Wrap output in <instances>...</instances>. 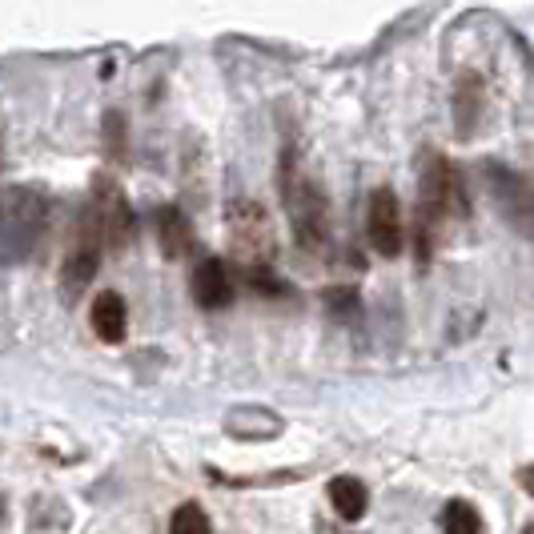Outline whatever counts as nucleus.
<instances>
[{
    "label": "nucleus",
    "instance_id": "1",
    "mask_svg": "<svg viewBox=\"0 0 534 534\" xmlns=\"http://www.w3.org/2000/svg\"><path fill=\"white\" fill-rule=\"evenodd\" d=\"M53 225V197L45 185L0 189V265H25L45 249Z\"/></svg>",
    "mask_w": 534,
    "mask_h": 534
},
{
    "label": "nucleus",
    "instance_id": "4",
    "mask_svg": "<svg viewBox=\"0 0 534 534\" xmlns=\"http://www.w3.org/2000/svg\"><path fill=\"white\" fill-rule=\"evenodd\" d=\"M225 221H229V249L233 257L249 270H274L278 261V229L274 217L261 201L253 197H233L225 205Z\"/></svg>",
    "mask_w": 534,
    "mask_h": 534
},
{
    "label": "nucleus",
    "instance_id": "20",
    "mask_svg": "<svg viewBox=\"0 0 534 534\" xmlns=\"http://www.w3.org/2000/svg\"><path fill=\"white\" fill-rule=\"evenodd\" d=\"M518 486H522L526 494H534V466H522V470H518Z\"/></svg>",
    "mask_w": 534,
    "mask_h": 534
},
{
    "label": "nucleus",
    "instance_id": "15",
    "mask_svg": "<svg viewBox=\"0 0 534 534\" xmlns=\"http://www.w3.org/2000/svg\"><path fill=\"white\" fill-rule=\"evenodd\" d=\"M442 530L446 534H482V518L466 498H450L442 506Z\"/></svg>",
    "mask_w": 534,
    "mask_h": 534
},
{
    "label": "nucleus",
    "instance_id": "11",
    "mask_svg": "<svg viewBox=\"0 0 534 534\" xmlns=\"http://www.w3.org/2000/svg\"><path fill=\"white\" fill-rule=\"evenodd\" d=\"M225 430L233 438H245V442H257V438H278L286 430V422L274 414V410H265V406H233L225 414Z\"/></svg>",
    "mask_w": 534,
    "mask_h": 534
},
{
    "label": "nucleus",
    "instance_id": "21",
    "mask_svg": "<svg viewBox=\"0 0 534 534\" xmlns=\"http://www.w3.org/2000/svg\"><path fill=\"white\" fill-rule=\"evenodd\" d=\"M318 534H342V530H334V526H318Z\"/></svg>",
    "mask_w": 534,
    "mask_h": 534
},
{
    "label": "nucleus",
    "instance_id": "12",
    "mask_svg": "<svg viewBox=\"0 0 534 534\" xmlns=\"http://www.w3.org/2000/svg\"><path fill=\"white\" fill-rule=\"evenodd\" d=\"M153 221H157V241H161V253H165L169 261L185 257V249H189V241H193L185 213H181L177 205H161Z\"/></svg>",
    "mask_w": 534,
    "mask_h": 534
},
{
    "label": "nucleus",
    "instance_id": "6",
    "mask_svg": "<svg viewBox=\"0 0 534 534\" xmlns=\"http://www.w3.org/2000/svg\"><path fill=\"white\" fill-rule=\"evenodd\" d=\"M97 270H101V241H97V229H93V221L85 213L69 253L61 257V294H65V302H77L93 286Z\"/></svg>",
    "mask_w": 534,
    "mask_h": 534
},
{
    "label": "nucleus",
    "instance_id": "17",
    "mask_svg": "<svg viewBox=\"0 0 534 534\" xmlns=\"http://www.w3.org/2000/svg\"><path fill=\"white\" fill-rule=\"evenodd\" d=\"M101 137H105V153H109L113 161H121V157H125V149H129V129H125V113L109 109V113H105V125H101Z\"/></svg>",
    "mask_w": 534,
    "mask_h": 534
},
{
    "label": "nucleus",
    "instance_id": "19",
    "mask_svg": "<svg viewBox=\"0 0 534 534\" xmlns=\"http://www.w3.org/2000/svg\"><path fill=\"white\" fill-rule=\"evenodd\" d=\"M245 278H249V290L261 294V298H282V294H286V286H282L270 270H249Z\"/></svg>",
    "mask_w": 534,
    "mask_h": 534
},
{
    "label": "nucleus",
    "instance_id": "13",
    "mask_svg": "<svg viewBox=\"0 0 534 534\" xmlns=\"http://www.w3.org/2000/svg\"><path fill=\"white\" fill-rule=\"evenodd\" d=\"M330 506L338 510V518L358 522V518L366 514V506H370L366 482H362V478H350V474H338V478L330 482Z\"/></svg>",
    "mask_w": 534,
    "mask_h": 534
},
{
    "label": "nucleus",
    "instance_id": "14",
    "mask_svg": "<svg viewBox=\"0 0 534 534\" xmlns=\"http://www.w3.org/2000/svg\"><path fill=\"white\" fill-rule=\"evenodd\" d=\"M478 105H482V81H478L474 73H462V77H458V89H454V117H458V133H462V137L474 133Z\"/></svg>",
    "mask_w": 534,
    "mask_h": 534
},
{
    "label": "nucleus",
    "instance_id": "10",
    "mask_svg": "<svg viewBox=\"0 0 534 534\" xmlns=\"http://www.w3.org/2000/svg\"><path fill=\"white\" fill-rule=\"evenodd\" d=\"M89 322H93V334L109 346L125 342V330H129V310H125V298L117 290H101L93 298V310H89Z\"/></svg>",
    "mask_w": 534,
    "mask_h": 534
},
{
    "label": "nucleus",
    "instance_id": "9",
    "mask_svg": "<svg viewBox=\"0 0 534 534\" xmlns=\"http://www.w3.org/2000/svg\"><path fill=\"white\" fill-rule=\"evenodd\" d=\"M189 294L201 310H225L233 302V278H229V265L217 261V257H205L197 270H193V282H189Z\"/></svg>",
    "mask_w": 534,
    "mask_h": 534
},
{
    "label": "nucleus",
    "instance_id": "8",
    "mask_svg": "<svg viewBox=\"0 0 534 534\" xmlns=\"http://www.w3.org/2000/svg\"><path fill=\"white\" fill-rule=\"evenodd\" d=\"M486 173H490L494 197H498L502 213L510 217V225H518V229H534V189H530L522 177L498 169V165H490Z\"/></svg>",
    "mask_w": 534,
    "mask_h": 534
},
{
    "label": "nucleus",
    "instance_id": "16",
    "mask_svg": "<svg viewBox=\"0 0 534 534\" xmlns=\"http://www.w3.org/2000/svg\"><path fill=\"white\" fill-rule=\"evenodd\" d=\"M169 534H213V522L197 502H181L169 518Z\"/></svg>",
    "mask_w": 534,
    "mask_h": 534
},
{
    "label": "nucleus",
    "instance_id": "5",
    "mask_svg": "<svg viewBox=\"0 0 534 534\" xmlns=\"http://www.w3.org/2000/svg\"><path fill=\"white\" fill-rule=\"evenodd\" d=\"M89 221L97 229V241L105 253H125L129 241H133V209L121 193V185L113 177H97L93 181V197H89Z\"/></svg>",
    "mask_w": 534,
    "mask_h": 534
},
{
    "label": "nucleus",
    "instance_id": "2",
    "mask_svg": "<svg viewBox=\"0 0 534 534\" xmlns=\"http://www.w3.org/2000/svg\"><path fill=\"white\" fill-rule=\"evenodd\" d=\"M278 185H282V201H286L294 245L302 253H310V257L326 253L330 249V201H326L322 185L310 177V169L298 157V149H282Z\"/></svg>",
    "mask_w": 534,
    "mask_h": 534
},
{
    "label": "nucleus",
    "instance_id": "7",
    "mask_svg": "<svg viewBox=\"0 0 534 534\" xmlns=\"http://www.w3.org/2000/svg\"><path fill=\"white\" fill-rule=\"evenodd\" d=\"M366 233H370V245L374 253H382L386 261L402 257L406 249V221H402V205H398V193L390 185H378L370 193V209H366Z\"/></svg>",
    "mask_w": 534,
    "mask_h": 534
},
{
    "label": "nucleus",
    "instance_id": "3",
    "mask_svg": "<svg viewBox=\"0 0 534 534\" xmlns=\"http://www.w3.org/2000/svg\"><path fill=\"white\" fill-rule=\"evenodd\" d=\"M466 213V193H462V177L458 169L442 157V153H426L422 161V193H418V217H414V249L418 261L426 265L434 253V241L442 233V221Z\"/></svg>",
    "mask_w": 534,
    "mask_h": 534
},
{
    "label": "nucleus",
    "instance_id": "18",
    "mask_svg": "<svg viewBox=\"0 0 534 534\" xmlns=\"http://www.w3.org/2000/svg\"><path fill=\"white\" fill-rule=\"evenodd\" d=\"M326 306L334 310V318H350L358 310V294L350 286H334V290H326Z\"/></svg>",
    "mask_w": 534,
    "mask_h": 534
}]
</instances>
